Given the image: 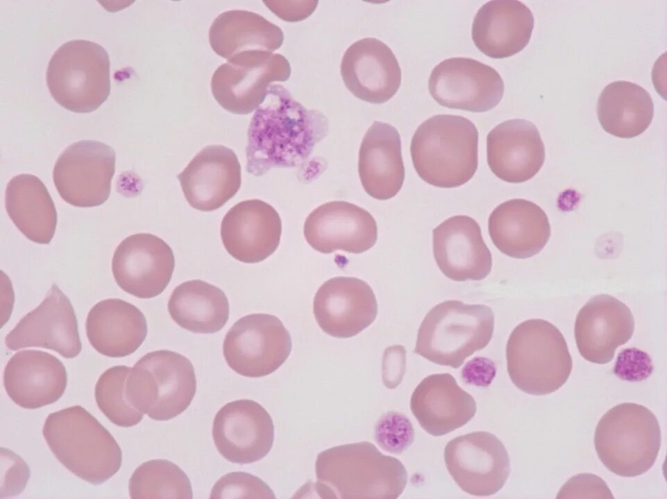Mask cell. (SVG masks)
<instances>
[{
	"instance_id": "cell-30",
	"label": "cell",
	"mask_w": 667,
	"mask_h": 499,
	"mask_svg": "<svg viewBox=\"0 0 667 499\" xmlns=\"http://www.w3.org/2000/svg\"><path fill=\"white\" fill-rule=\"evenodd\" d=\"M358 173L364 191L386 200L400 190L405 179L400 136L391 125L375 121L362 141Z\"/></svg>"
},
{
	"instance_id": "cell-4",
	"label": "cell",
	"mask_w": 667,
	"mask_h": 499,
	"mask_svg": "<svg viewBox=\"0 0 667 499\" xmlns=\"http://www.w3.org/2000/svg\"><path fill=\"white\" fill-rule=\"evenodd\" d=\"M410 152L414 167L426 183L455 188L468 182L478 166V132L462 116L438 114L415 131Z\"/></svg>"
},
{
	"instance_id": "cell-10",
	"label": "cell",
	"mask_w": 667,
	"mask_h": 499,
	"mask_svg": "<svg viewBox=\"0 0 667 499\" xmlns=\"http://www.w3.org/2000/svg\"><path fill=\"white\" fill-rule=\"evenodd\" d=\"M290 74V64L280 53L242 52L215 70L211 90L223 109L236 114H247L264 102L271 82L286 81Z\"/></svg>"
},
{
	"instance_id": "cell-34",
	"label": "cell",
	"mask_w": 667,
	"mask_h": 499,
	"mask_svg": "<svg viewBox=\"0 0 667 499\" xmlns=\"http://www.w3.org/2000/svg\"><path fill=\"white\" fill-rule=\"evenodd\" d=\"M598 121L607 133L623 139L642 134L654 116L650 94L641 86L626 80L604 87L597 103Z\"/></svg>"
},
{
	"instance_id": "cell-21",
	"label": "cell",
	"mask_w": 667,
	"mask_h": 499,
	"mask_svg": "<svg viewBox=\"0 0 667 499\" xmlns=\"http://www.w3.org/2000/svg\"><path fill=\"white\" fill-rule=\"evenodd\" d=\"M340 71L346 88L370 103L387 102L400 86L401 70L394 53L374 37L352 44L344 54Z\"/></svg>"
},
{
	"instance_id": "cell-15",
	"label": "cell",
	"mask_w": 667,
	"mask_h": 499,
	"mask_svg": "<svg viewBox=\"0 0 667 499\" xmlns=\"http://www.w3.org/2000/svg\"><path fill=\"white\" fill-rule=\"evenodd\" d=\"M175 266L170 246L147 233L130 235L117 247L112 270L117 285L141 299L161 294L169 284Z\"/></svg>"
},
{
	"instance_id": "cell-19",
	"label": "cell",
	"mask_w": 667,
	"mask_h": 499,
	"mask_svg": "<svg viewBox=\"0 0 667 499\" xmlns=\"http://www.w3.org/2000/svg\"><path fill=\"white\" fill-rule=\"evenodd\" d=\"M304 236L315 250L330 254L343 250L361 254L378 238L377 224L370 213L354 204L332 201L321 204L307 216Z\"/></svg>"
},
{
	"instance_id": "cell-14",
	"label": "cell",
	"mask_w": 667,
	"mask_h": 499,
	"mask_svg": "<svg viewBox=\"0 0 667 499\" xmlns=\"http://www.w3.org/2000/svg\"><path fill=\"white\" fill-rule=\"evenodd\" d=\"M428 89L440 105L472 112L493 109L501 100L505 85L491 67L469 58H450L432 69Z\"/></svg>"
},
{
	"instance_id": "cell-23",
	"label": "cell",
	"mask_w": 667,
	"mask_h": 499,
	"mask_svg": "<svg viewBox=\"0 0 667 499\" xmlns=\"http://www.w3.org/2000/svg\"><path fill=\"white\" fill-rule=\"evenodd\" d=\"M634 320L630 309L608 295L591 298L579 311L575 338L581 356L597 363L609 362L616 349L632 336Z\"/></svg>"
},
{
	"instance_id": "cell-36",
	"label": "cell",
	"mask_w": 667,
	"mask_h": 499,
	"mask_svg": "<svg viewBox=\"0 0 667 499\" xmlns=\"http://www.w3.org/2000/svg\"><path fill=\"white\" fill-rule=\"evenodd\" d=\"M128 490L133 499L193 498L185 473L167 459H152L140 465L129 480Z\"/></svg>"
},
{
	"instance_id": "cell-11",
	"label": "cell",
	"mask_w": 667,
	"mask_h": 499,
	"mask_svg": "<svg viewBox=\"0 0 667 499\" xmlns=\"http://www.w3.org/2000/svg\"><path fill=\"white\" fill-rule=\"evenodd\" d=\"M292 347L290 334L280 319L254 313L231 326L224 338L223 353L234 371L259 378L278 369L289 357Z\"/></svg>"
},
{
	"instance_id": "cell-26",
	"label": "cell",
	"mask_w": 667,
	"mask_h": 499,
	"mask_svg": "<svg viewBox=\"0 0 667 499\" xmlns=\"http://www.w3.org/2000/svg\"><path fill=\"white\" fill-rule=\"evenodd\" d=\"M67 374L62 362L42 351L23 350L8 360L3 371L6 393L17 405L37 409L57 401L64 394Z\"/></svg>"
},
{
	"instance_id": "cell-39",
	"label": "cell",
	"mask_w": 667,
	"mask_h": 499,
	"mask_svg": "<svg viewBox=\"0 0 667 499\" xmlns=\"http://www.w3.org/2000/svg\"><path fill=\"white\" fill-rule=\"evenodd\" d=\"M414 430L405 415L395 412L383 415L375 426V440L387 452L400 453L413 442Z\"/></svg>"
},
{
	"instance_id": "cell-1",
	"label": "cell",
	"mask_w": 667,
	"mask_h": 499,
	"mask_svg": "<svg viewBox=\"0 0 667 499\" xmlns=\"http://www.w3.org/2000/svg\"><path fill=\"white\" fill-rule=\"evenodd\" d=\"M328 126L321 112L304 107L282 85L271 84L248 126L247 172L259 177L273 168L303 166Z\"/></svg>"
},
{
	"instance_id": "cell-12",
	"label": "cell",
	"mask_w": 667,
	"mask_h": 499,
	"mask_svg": "<svg viewBox=\"0 0 667 499\" xmlns=\"http://www.w3.org/2000/svg\"><path fill=\"white\" fill-rule=\"evenodd\" d=\"M115 152L98 141L81 140L68 146L53 172L55 186L64 201L78 207L103 204L110 193Z\"/></svg>"
},
{
	"instance_id": "cell-41",
	"label": "cell",
	"mask_w": 667,
	"mask_h": 499,
	"mask_svg": "<svg viewBox=\"0 0 667 499\" xmlns=\"http://www.w3.org/2000/svg\"><path fill=\"white\" fill-rule=\"evenodd\" d=\"M560 498H614L605 481L598 475L581 473L571 478L562 487Z\"/></svg>"
},
{
	"instance_id": "cell-25",
	"label": "cell",
	"mask_w": 667,
	"mask_h": 499,
	"mask_svg": "<svg viewBox=\"0 0 667 499\" xmlns=\"http://www.w3.org/2000/svg\"><path fill=\"white\" fill-rule=\"evenodd\" d=\"M487 159L493 173L505 182L522 183L530 180L545 161L538 128L522 119L499 123L487 134Z\"/></svg>"
},
{
	"instance_id": "cell-40",
	"label": "cell",
	"mask_w": 667,
	"mask_h": 499,
	"mask_svg": "<svg viewBox=\"0 0 667 499\" xmlns=\"http://www.w3.org/2000/svg\"><path fill=\"white\" fill-rule=\"evenodd\" d=\"M1 449L2 464V484L1 497L13 496L19 494L24 490L28 479L29 478L30 471L26 463L18 455L7 448Z\"/></svg>"
},
{
	"instance_id": "cell-32",
	"label": "cell",
	"mask_w": 667,
	"mask_h": 499,
	"mask_svg": "<svg viewBox=\"0 0 667 499\" xmlns=\"http://www.w3.org/2000/svg\"><path fill=\"white\" fill-rule=\"evenodd\" d=\"M7 213L18 229L30 240L48 244L57 225V213L43 182L35 175L20 174L8 183L5 196Z\"/></svg>"
},
{
	"instance_id": "cell-28",
	"label": "cell",
	"mask_w": 667,
	"mask_h": 499,
	"mask_svg": "<svg viewBox=\"0 0 667 499\" xmlns=\"http://www.w3.org/2000/svg\"><path fill=\"white\" fill-rule=\"evenodd\" d=\"M410 408L425 432L441 436L466 424L476 412V403L451 374H435L416 386Z\"/></svg>"
},
{
	"instance_id": "cell-8",
	"label": "cell",
	"mask_w": 667,
	"mask_h": 499,
	"mask_svg": "<svg viewBox=\"0 0 667 499\" xmlns=\"http://www.w3.org/2000/svg\"><path fill=\"white\" fill-rule=\"evenodd\" d=\"M196 390L192 362L169 350L142 356L131 368L126 383L130 404L156 421L169 420L181 414L190 405Z\"/></svg>"
},
{
	"instance_id": "cell-3",
	"label": "cell",
	"mask_w": 667,
	"mask_h": 499,
	"mask_svg": "<svg viewBox=\"0 0 667 499\" xmlns=\"http://www.w3.org/2000/svg\"><path fill=\"white\" fill-rule=\"evenodd\" d=\"M42 434L58 460L90 484L103 483L121 467L122 453L117 441L80 405L49 414Z\"/></svg>"
},
{
	"instance_id": "cell-13",
	"label": "cell",
	"mask_w": 667,
	"mask_h": 499,
	"mask_svg": "<svg viewBox=\"0 0 667 499\" xmlns=\"http://www.w3.org/2000/svg\"><path fill=\"white\" fill-rule=\"evenodd\" d=\"M446 468L466 493L475 496L496 493L510 473V460L502 441L487 431L457 437L444 450Z\"/></svg>"
},
{
	"instance_id": "cell-22",
	"label": "cell",
	"mask_w": 667,
	"mask_h": 499,
	"mask_svg": "<svg viewBox=\"0 0 667 499\" xmlns=\"http://www.w3.org/2000/svg\"><path fill=\"white\" fill-rule=\"evenodd\" d=\"M281 233L278 213L258 199L236 204L221 224L225 249L233 258L246 263H259L271 256L279 245Z\"/></svg>"
},
{
	"instance_id": "cell-35",
	"label": "cell",
	"mask_w": 667,
	"mask_h": 499,
	"mask_svg": "<svg viewBox=\"0 0 667 499\" xmlns=\"http://www.w3.org/2000/svg\"><path fill=\"white\" fill-rule=\"evenodd\" d=\"M171 319L180 327L196 333H214L226 324L229 304L218 287L200 279L176 286L168 301Z\"/></svg>"
},
{
	"instance_id": "cell-2",
	"label": "cell",
	"mask_w": 667,
	"mask_h": 499,
	"mask_svg": "<svg viewBox=\"0 0 667 499\" xmlns=\"http://www.w3.org/2000/svg\"><path fill=\"white\" fill-rule=\"evenodd\" d=\"M315 472L314 489L322 498L394 499L401 495L407 482L400 461L384 455L369 441L321 452Z\"/></svg>"
},
{
	"instance_id": "cell-7",
	"label": "cell",
	"mask_w": 667,
	"mask_h": 499,
	"mask_svg": "<svg viewBox=\"0 0 667 499\" xmlns=\"http://www.w3.org/2000/svg\"><path fill=\"white\" fill-rule=\"evenodd\" d=\"M661 439L658 420L650 410L637 403H623L600 419L594 446L599 459L610 471L635 477L653 466Z\"/></svg>"
},
{
	"instance_id": "cell-9",
	"label": "cell",
	"mask_w": 667,
	"mask_h": 499,
	"mask_svg": "<svg viewBox=\"0 0 667 499\" xmlns=\"http://www.w3.org/2000/svg\"><path fill=\"white\" fill-rule=\"evenodd\" d=\"M46 80L51 96L62 107L76 113L92 112L110 94L108 53L94 42L68 41L51 58Z\"/></svg>"
},
{
	"instance_id": "cell-29",
	"label": "cell",
	"mask_w": 667,
	"mask_h": 499,
	"mask_svg": "<svg viewBox=\"0 0 667 499\" xmlns=\"http://www.w3.org/2000/svg\"><path fill=\"white\" fill-rule=\"evenodd\" d=\"M489 233L495 246L515 259H527L539 253L550 236L547 215L537 204L512 199L491 212Z\"/></svg>"
},
{
	"instance_id": "cell-44",
	"label": "cell",
	"mask_w": 667,
	"mask_h": 499,
	"mask_svg": "<svg viewBox=\"0 0 667 499\" xmlns=\"http://www.w3.org/2000/svg\"><path fill=\"white\" fill-rule=\"evenodd\" d=\"M496 375L493 362L485 358H475L466 365L462 376L466 383L487 386Z\"/></svg>"
},
{
	"instance_id": "cell-33",
	"label": "cell",
	"mask_w": 667,
	"mask_h": 499,
	"mask_svg": "<svg viewBox=\"0 0 667 499\" xmlns=\"http://www.w3.org/2000/svg\"><path fill=\"white\" fill-rule=\"evenodd\" d=\"M283 40V32L278 26L248 10L221 13L209 30L211 48L226 60L246 51L273 52L281 46Z\"/></svg>"
},
{
	"instance_id": "cell-37",
	"label": "cell",
	"mask_w": 667,
	"mask_h": 499,
	"mask_svg": "<svg viewBox=\"0 0 667 499\" xmlns=\"http://www.w3.org/2000/svg\"><path fill=\"white\" fill-rule=\"evenodd\" d=\"M130 369L126 365L110 367L100 376L94 390L100 410L112 423L124 428L137 425L144 414L130 404L126 395V383Z\"/></svg>"
},
{
	"instance_id": "cell-38",
	"label": "cell",
	"mask_w": 667,
	"mask_h": 499,
	"mask_svg": "<svg viewBox=\"0 0 667 499\" xmlns=\"http://www.w3.org/2000/svg\"><path fill=\"white\" fill-rule=\"evenodd\" d=\"M210 498H275L271 488L260 478L244 472L222 476L214 485Z\"/></svg>"
},
{
	"instance_id": "cell-31",
	"label": "cell",
	"mask_w": 667,
	"mask_h": 499,
	"mask_svg": "<svg viewBox=\"0 0 667 499\" xmlns=\"http://www.w3.org/2000/svg\"><path fill=\"white\" fill-rule=\"evenodd\" d=\"M85 330L96 351L108 357L121 358L141 346L147 335V324L135 306L120 299H107L91 308Z\"/></svg>"
},
{
	"instance_id": "cell-17",
	"label": "cell",
	"mask_w": 667,
	"mask_h": 499,
	"mask_svg": "<svg viewBox=\"0 0 667 499\" xmlns=\"http://www.w3.org/2000/svg\"><path fill=\"white\" fill-rule=\"evenodd\" d=\"M5 344L12 351L26 347L49 349L65 358L80 353L82 345L73 306L56 284L42 303L8 333Z\"/></svg>"
},
{
	"instance_id": "cell-42",
	"label": "cell",
	"mask_w": 667,
	"mask_h": 499,
	"mask_svg": "<svg viewBox=\"0 0 667 499\" xmlns=\"http://www.w3.org/2000/svg\"><path fill=\"white\" fill-rule=\"evenodd\" d=\"M405 369V350L403 346L386 349L382 362V376L385 385L394 389L401 382Z\"/></svg>"
},
{
	"instance_id": "cell-43",
	"label": "cell",
	"mask_w": 667,
	"mask_h": 499,
	"mask_svg": "<svg viewBox=\"0 0 667 499\" xmlns=\"http://www.w3.org/2000/svg\"><path fill=\"white\" fill-rule=\"evenodd\" d=\"M277 16L287 21H297L310 16L316 7V1H264Z\"/></svg>"
},
{
	"instance_id": "cell-18",
	"label": "cell",
	"mask_w": 667,
	"mask_h": 499,
	"mask_svg": "<svg viewBox=\"0 0 667 499\" xmlns=\"http://www.w3.org/2000/svg\"><path fill=\"white\" fill-rule=\"evenodd\" d=\"M313 313L321 329L339 338L356 335L375 320L378 304L364 281L337 277L324 282L313 301Z\"/></svg>"
},
{
	"instance_id": "cell-24",
	"label": "cell",
	"mask_w": 667,
	"mask_h": 499,
	"mask_svg": "<svg viewBox=\"0 0 667 499\" xmlns=\"http://www.w3.org/2000/svg\"><path fill=\"white\" fill-rule=\"evenodd\" d=\"M436 263L448 278L456 281H480L492 267L491 254L478 223L467 216H454L432 231Z\"/></svg>"
},
{
	"instance_id": "cell-27",
	"label": "cell",
	"mask_w": 667,
	"mask_h": 499,
	"mask_svg": "<svg viewBox=\"0 0 667 499\" xmlns=\"http://www.w3.org/2000/svg\"><path fill=\"white\" fill-rule=\"evenodd\" d=\"M534 19L523 2L495 0L484 3L475 15L471 37L487 56L501 59L521 51L529 43Z\"/></svg>"
},
{
	"instance_id": "cell-16",
	"label": "cell",
	"mask_w": 667,
	"mask_h": 499,
	"mask_svg": "<svg viewBox=\"0 0 667 499\" xmlns=\"http://www.w3.org/2000/svg\"><path fill=\"white\" fill-rule=\"evenodd\" d=\"M212 437L219 453L237 464H251L265 457L273 446L274 426L267 411L249 399L229 402L217 412Z\"/></svg>"
},
{
	"instance_id": "cell-5",
	"label": "cell",
	"mask_w": 667,
	"mask_h": 499,
	"mask_svg": "<svg viewBox=\"0 0 667 499\" xmlns=\"http://www.w3.org/2000/svg\"><path fill=\"white\" fill-rule=\"evenodd\" d=\"M507 371L512 383L532 395L555 392L568 380L573 362L560 331L542 319L516 326L506 347Z\"/></svg>"
},
{
	"instance_id": "cell-20",
	"label": "cell",
	"mask_w": 667,
	"mask_h": 499,
	"mask_svg": "<svg viewBox=\"0 0 667 499\" xmlns=\"http://www.w3.org/2000/svg\"><path fill=\"white\" fill-rule=\"evenodd\" d=\"M177 178L192 207L212 211L221 207L239 191L241 166L230 148L208 146L195 155Z\"/></svg>"
},
{
	"instance_id": "cell-6",
	"label": "cell",
	"mask_w": 667,
	"mask_h": 499,
	"mask_svg": "<svg viewBox=\"0 0 667 499\" xmlns=\"http://www.w3.org/2000/svg\"><path fill=\"white\" fill-rule=\"evenodd\" d=\"M493 329L494 315L489 306L446 301L426 314L414 351L434 363L457 369L489 344Z\"/></svg>"
}]
</instances>
